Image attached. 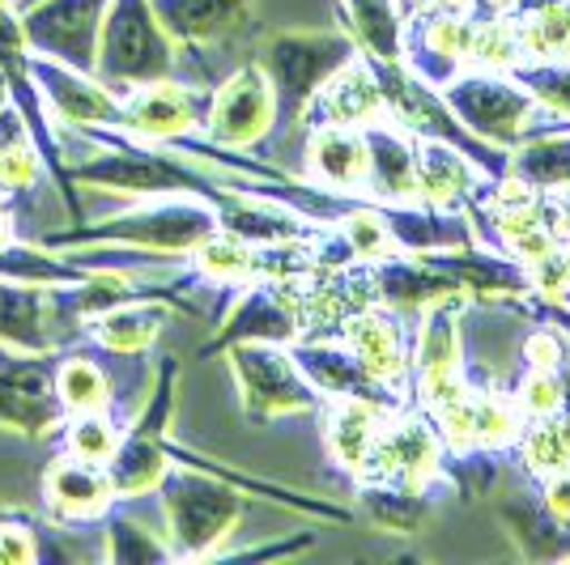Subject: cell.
Here are the masks:
<instances>
[{
  "instance_id": "484cf974",
  "label": "cell",
  "mask_w": 570,
  "mask_h": 565,
  "mask_svg": "<svg viewBox=\"0 0 570 565\" xmlns=\"http://www.w3.org/2000/svg\"><path fill=\"white\" fill-rule=\"evenodd\" d=\"M307 184L336 196H362L366 188V132L345 123L307 128Z\"/></svg>"
},
{
  "instance_id": "30bf717a",
  "label": "cell",
  "mask_w": 570,
  "mask_h": 565,
  "mask_svg": "<svg viewBox=\"0 0 570 565\" xmlns=\"http://www.w3.org/2000/svg\"><path fill=\"white\" fill-rule=\"evenodd\" d=\"M460 310H464V294L439 298L417 310L422 324L409 336V391H413V404L426 413L469 391L464 361H460Z\"/></svg>"
},
{
  "instance_id": "f546056e",
  "label": "cell",
  "mask_w": 570,
  "mask_h": 565,
  "mask_svg": "<svg viewBox=\"0 0 570 565\" xmlns=\"http://www.w3.org/2000/svg\"><path fill=\"white\" fill-rule=\"evenodd\" d=\"M345 34L380 72L404 69V4L401 0H336Z\"/></svg>"
},
{
  "instance_id": "3957f363",
  "label": "cell",
  "mask_w": 570,
  "mask_h": 565,
  "mask_svg": "<svg viewBox=\"0 0 570 565\" xmlns=\"http://www.w3.org/2000/svg\"><path fill=\"white\" fill-rule=\"evenodd\" d=\"M154 494L163 497L170 557L179 562L217 557L222 544L235 536L238 518H243V497H247L235 480L209 468H191V464H170Z\"/></svg>"
},
{
  "instance_id": "c3c4849f",
  "label": "cell",
  "mask_w": 570,
  "mask_h": 565,
  "mask_svg": "<svg viewBox=\"0 0 570 565\" xmlns=\"http://www.w3.org/2000/svg\"><path fill=\"white\" fill-rule=\"evenodd\" d=\"M549 319H553V324H558V328L570 336V303H558V307H549Z\"/></svg>"
},
{
  "instance_id": "d6a6232c",
  "label": "cell",
  "mask_w": 570,
  "mask_h": 565,
  "mask_svg": "<svg viewBox=\"0 0 570 565\" xmlns=\"http://www.w3.org/2000/svg\"><path fill=\"white\" fill-rule=\"evenodd\" d=\"M507 175L537 191H562L570 188V123L558 132H537L520 141L507 153Z\"/></svg>"
},
{
  "instance_id": "d6986e66",
  "label": "cell",
  "mask_w": 570,
  "mask_h": 565,
  "mask_svg": "<svg viewBox=\"0 0 570 565\" xmlns=\"http://www.w3.org/2000/svg\"><path fill=\"white\" fill-rule=\"evenodd\" d=\"M392 119V107H387V90H383L380 69L357 51L350 65L341 69L315 90V98L303 111V123L315 128V123H345V128H371V123H383Z\"/></svg>"
},
{
  "instance_id": "8d00e7d4",
  "label": "cell",
  "mask_w": 570,
  "mask_h": 565,
  "mask_svg": "<svg viewBox=\"0 0 570 565\" xmlns=\"http://www.w3.org/2000/svg\"><path fill=\"white\" fill-rule=\"evenodd\" d=\"M515 450H520V464L537 480H546L553 472H570V417L553 413L541 422H528Z\"/></svg>"
},
{
  "instance_id": "6da1fadb",
  "label": "cell",
  "mask_w": 570,
  "mask_h": 565,
  "mask_svg": "<svg viewBox=\"0 0 570 565\" xmlns=\"http://www.w3.org/2000/svg\"><path fill=\"white\" fill-rule=\"evenodd\" d=\"M86 141L95 145L86 158L69 162L72 184L77 188H98V191H119V196H200L214 205L222 196V184L214 175H205L196 158H184L167 145L128 137L119 128H77Z\"/></svg>"
},
{
  "instance_id": "836d02e7",
  "label": "cell",
  "mask_w": 570,
  "mask_h": 565,
  "mask_svg": "<svg viewBox=\"0 0 570 565\" xmlns=\"http://www.w3.org/2000/svg\"><path fill=\"white\" fill-rule=\"evenodd\" d=\"M511 13L523 60H570V0H520Z\"/></svg>"
},
{
  "instance_id": "60d3db41",
  "label": "cell",
  "mask_w": 570,
  "mask_h": 565,
  "mask_svg": "<svg viewBox=\"0 0 570 565\" xmlns=\"http://www.w3.org/2000/svg\"><path fill=\"white\" fill-rule=\"evenodd\" d=\"M30 562H56V553L48 548V527L26 511H4L0 506V565Z\"/></svg>"
},
{
  "instance_id": "4316f807",
  "label": "cell",
  "mask_w": 570,
  "mask_h": 565,
  "mask_svg": "<svg viewBox=\"0 0 570 565\" xmlns=\"http://www.w3.org/2000/svg\"><path fill=\"white\" fill-rule=\"evenodd\" d=\"M170 303L163 298H128L116 307L95 310L81 324V340L95 345L98 354L111 357H141L149 354V345L163 336V324L170 319Z\"/></svg>"
},
{
  "instance_id": "b9f144b4",
  "label": "cell",
  "mask_w": 570,
  "mask_h": 565,
  "mask_svg": "<svg viewBox=\"0 0 570 565\" xmlns=\"http://www.w3.org/2000/svg\"><path fill=\"white\" fill-rule=\"evenodd\" d=\"M511 400L523 413V425L553 417V413H562V375L558 370H541V366H528L520 391Z\"/></svg>"
},
{
  "instance_id": "bcb514c9",
  "label": "cell",
  "mask_w": 570,
  "mask_h": 565,
  "mask_svg": "<svg viewBox=\"0 0 570 565\" xmlns=\"http://www.w3.org/2000/svg\"><path fill=\"white\" fill-rule=\"evenodd\" d=\"M553 200H558V217H562V235L570 238V188L553 191Z\"/></svg>"
},
{
  "instance_id": "1f68e13d",
  "label": "cell",
  "mask_w": 570,
  "mask_h": 565,
  "mask_svg": "<svg viewBox=\"0 0 570 565\" xmlns=\"http://www.w3.org/2000/svg\"><path fill=\"white\" fill-rule=\"evenodd\" d=\"M56 396L65 417L69 413H98V408H116V383L102 370V361L86 349L60 345L56 357Z\"/></svg>"
},
{
  "instance_id": "603a6c76",
  "label": "cell",
  "mask_w": 570,
  "mask_h": 565,
  "mask_svg": "<svg viewBox=\"0 0 570 565\" xmlns=\"http://www.w3.org/2000/svg\"><path fill=\"white\" fill-rule=\"evenodd\" d=\"M69 340L60 307H56V285H22L0 277V345L13 349H60Z\"/></svg>"
},
{
  "instance_id": "f6af8a7d",
  "label": "cell",
  "mask_w": 570,
  "mask_h": 565,
  "mask_svg": "<svg viewBox=\"0 0 570 565\" xmlns=\"http://www.w3.org/2000/svg\"><path fill=\"white\" fill-rule=\"evenodd\" d=\"M18 238V221H13V209L0 200V247H9Z\"/></svg>"
},
{
  "instance_id": "8fae6325",
  "label": "cell",
  "mask_w": 570,
  "mask_h": 565,
  "mask_svg": "<svg viewBox=\"0 0 570 565\" xmlns=\"http://www.w3.org/2000/svg\"><path fill=\"white\" fill-rule=\"evenodd\" d=\"M56 357L60 349H13L0 345V429L22 434L30 443L56 438L65 408L56 396Z\"/></svg>"
},
{
  "instance_id": "7dc6e473",
  "label": "cell",
  "mask_w": 570,
  "mask_h": 565,
  "mask_svg": "<svg viewBox=\"0 0 570 565\" xmlns=\"http://www.w3.org/2000/svg\"><path fill=\"white\" fill-rule=\"evenodd\" d=\"M558 375H562V413L570 417V354L562 357V366H558Z\"/></svg>"
},
{
  "instance_id": "4fadbf2b",
  "label": "cell",
  "mask_w": 570,
  "mask_h": 565,
  "mask_svg": "<svg viewBox=\"0 0 570 565\" xmlns=\"http://www.w3.org/2000/svg\"><path fill=\"white\" fill-rule=\"evenodd\" d=\"M303 336V315H298V277H261L243 285L235 307L226 310L222 328L209 345H200V357L226 354L238 340H273V345H294Z\"/></svg>"
},
{
  "instance_id": "cb8c5ba5",
  "label": "cell",
  "mask_w": 570,
  "mask_h": 565,
  "mask_svg": "<svg viewBox=\"0 0 570 565\" xmlns=\"http://www.w3.org/2000/svg\"><path fill=\"white\" fill-rule=\"evenodd\" d=\"M380 212L396 251H409V256L455 251V247H473L476 242L464 209H434L422 200H383Z\"/></svg>"
},
{
  "instance_id": "277c9868",
  "label": "cell",
  "mask_w": 570,
  "mask_h": 565,
  "mask_svg": "<svg viewBox=\"0 0 570 565\" xmlns=\"http://www.w3.org/2000/svg\"><path fill=\"white\" fill-rule=\"evenodd\" d=\"M0 81H4L9 102L18 107V116L26 119V132L35 137V149L43 158V170L51 175L65 209H69V221H86V209H81V196H77V184H72L69 170V153H65V137H60L48 102H43V90L35 81V51L26 48L13 0H0Z\"/></svg>"
},
{
  "instance_id": "2e32d148",
  "label": "cell",
  "mask_w": 570,
  "mask_h": 565,
  "mask_svg": "<svg viewBox=\"0 0 570 565\" xmlns=\"http://www.w3.org/2000/svg\"><path fill=\"white\" fill-rule=\"evenodd\" d=\"M336 340L380 378L383 387L413 400V391H409V328H404L401 310L383 307V303H362L341 319Z\"/></svg>"
},
{
  "instance_id": "d590c367",
  "label": "cell",
  "mask_w": 570,
  "mask_h": 565,
  "mask_svg": "<svg viewBox=\"0 0 570 565\" xmlns=\"http://www.w3.org/2000/svg\"><path fill=\"white\" fill-rule=\"evenodd\" d=\"M60 450L65 455H77V459H90V464H102L116 455L119 438H124V422H119L116 408H98V413H69L60 429Z\"/></svg>"
},
{
  "instance_id": "ba28073f",
  "label": "cell",
  "mask_w": 570,
  "mask_h": 565,
  "mask_svg": "<svg viewBox=\"0 0 570 565\" xmlns=\"http://www.w3.org/2000/svg\"><path fill=\"white\" fill-rule=\"evenodd\" d=\"M175 396H179V361L163 357L158 370H154V383H149L145 408L132 422H124V438H119L116 455L107 459V472H111V485H116L119 502L154 494L163 472L170 468L167 443L170 422H175Z\"/></svg>"
},
{
  "instance_id": "52a82bcc",
  "label": "cell",
  "mask_w": 570,
  "mask_h": 565,
  "mask_svg": "<svg viewBox=\"0 0 570 565\" xmlns=\"http://www.w3.org/2000/svg\"><path fill=\"white\" fill-rule=\"evenodd\" d=\"M357 56V43L345 30H282L261 48L256 65L264 69L273 98H277V123L294 128L315 90L333 77L341 65Z\"/></svg>"
},
{
  "instance_id": "681fc988",
  "label": "cell",
  "mask_w": 570,
  "mask_h": 565,
  "mask_svg": "<svg viewBox=\"0 0 570 565\" xmlns=\"http://www.w3.org/2000/svg\"><path fill=\"white\" fill-rule=\"evenodd\" d=\"M0 102H9V95H4V81H0Z\"/></svg>"
},
{
  "instance_id": "5bb4252c",
  "label": "cell",
  "mask_w": 570,
  "mask_h": 565,
  "mask_svg": "<svg viewBox=\"0 0 570 565\" xmlns=\"http://www.w3.org/2000/svg\"><path fill=\"white\" fill-rule=\"evenodd\" d=\"M102 13L107 0H35L18 9V22L26 48L35 56L60 60L77 72H95Z\"/></svg>"
},
{
  "instance_id": "ab89813d",
  "label": "cell",
  "mask_w": 570,
  "mask_h": 565,
  "mask_svg": "<svg viewBox=\"0 0 570 565\" xmlns=\"http://www.w3.org/2000/svg\"><path fill=\"white\" fill-rule=\"evenodd\" d=\"M119 506H124V502H119ZM119 506L102 518V527H107V562H116V565L170 562V544L158 541L149 527L132 523L128 515H119Z\"/></svg>"
},
{
  "instance_id": "9c48e42d",
  "label": "cell",
  "mask_w": 570,
  "mask_h": 565,
  "mask_svg": "<svg viewBox=\"0 0 570 565\" xmlns=\"http://www.w3.org/2000/svg\"><path fill=\"white\" fill-rule=\"evenodd\" d=\"M230 357V375H235L243 417L256 425L282 422L294 413H315L320 391L311 387V378L298 370V361L289 354V345L273 340H238L226 349Z\"/></svg>"
},
{
  "instance_id": "f35d334b",
  "label": "cell",
  "mask_w": 570,
  "mask_h": 565,
  "mask_svg": "<svg viewBox=\"0 0 570 565\" xmlns=\"http://www.w3.org/2000/svg\"><path fill=\"white\" fill-rule=\"evenodd\" d=\"M511 72L546 116L570 123V60H523Z\"/></svg>"
},
{
  "instance_id": "4dcf8cb0",
  "label": "cell",
  "mask_w": 570,
  "mask_h": 565,
  "mask_svg": "<svg viewBox=\"0 0 570 565\" xmlns=\"http://www.w3.org/2000/svg\"><path fill=\"white\" fill-rule=\"evenodd\" d=\"M43 175L48 170L35 149V137L26 132V119L13 102H0V200L13 209L22 196L39 188Z\"/></svg>"
},
{
  "instance_id": "74e56055",
  "label": "cell",
  "mask_w": 570,
  "mask_h": 565,
  "mask_svg": "<svg viewBox=\"0 0 570 565\" xmlns=\"http://www.w3.org/2000/svg\"><path fill=\"white\" fill-rule=\"evenodd\" d=\"M366 515L375 518L387 532H417L430 515L426 489H409L396 480H371V485H357Z\"/></svg>"
},
{
  "instance_id": "7bdbcfd3",
  "label": "cell",
  "mask_w": 570,
  "mask_h": 565,
  "mask_svg": "<svg viewBox=\"0 0 570 565\" xmlns=\"http://www.w3.org/2000/svg\"><path fill=\"white\" fill-rule=\"evenodd\" d=\"M523 354H528V366H541V370H558V366H562V357H567L570 349H567V340H562L558 331L541 328V331H532V336H528Z\"/></svg>"
},
{
  "instance_id": "44dd1931",
  "label": "cell",
  "mask_w": 570,
  "mask_h": 565,
  "mask_svg": "<svg viewBox=\"0 0 570 565\" xmlns=\"http://www.w3.org/2000/svg\"><path fill=\"white\" fill-rule=\"evenodd\" d=\"M289 354H294L298 370L311 378V387H315L320 396H354V400H375V404H383V408L413 404V400H404V396H396L392 387H383L380 378L371 375L341 340L298 336V340L289 345Z\"/></svg>"
},
{
  "instance_id": "7402d4cb",
  "label": "cell",
  "mask_w": 570,
  "mask_h": 565,
  "mask_svg": "<svg viewBox=\"0 0 570 565\" xmlns=\"http://www.w3.org/2000/svg\"><path fill=\"white\" fill-rule=\"evenodd\" d=\"M320 425H324V450L341 472L362 476L371 464V450L380 443L383 422L396 413V408H383L375 400H354V396H324L320 400Z\"/></svg>"
},
{
  "instance_id": "83f0119b",
  "label": "cell",
  "mask_w": 570,
  "mask_h": 565,
  "mask_svg": "<svg viewBox=\"0 0 570 565\" xmlns=\"http://www.w3.org/2000/svg\"><path fill=\"white\" fill-rule=\"evenodd\" d=\"M366 132V200H413V158L417 132H409L401 119H383L362 128Z\"/></svg>"
},
{
  "instance_id": "ee69618b",
  "label": "cell",
  "mask_w": 570,
  "mask_h": 565,
  "mask_svg": "<svg viewBox=\"0 0 570 565\" xmlns=\"http://www.w3.org/2000/svg\"><path fill=\"white\" fill-rule=\"evenodd\" d=\"M541 497H546V515L570 532V472H553L541 480Z\"/></svg>"
},
{
  "instance_id": "e0dca14e",
  "label": "cell",
  "mask_w": 570,
  "mask_h": 565,
  "mask_svg": "<svg viewBox=\"0 0 570 565\" xmlns=\"http://www.w3.org/2000/svg\"><path fill=\"white\" fill-rule=\"evenodd\" d=\"M494 175L476 162L469 149L443 141V137H417L413 158V200L434 209H464L473 212Z\"/></svg>"
},
{
  "instance_id": "e575fe53",
  "label": "cell",
  "mask_w": 570,
  "mask_h": 565,
  "mask_svg": "<svg viewBox=\"0 0 570 565\" xmlns=\"http://www.w3.org/2000/svg\"><path fill=\"white\" fill-rule=\"evenodd\" d=\"M469 434H473V450L515 447L523 434V413L511 396L469 383Z\"/></svg>"
},
{
  "instance_id": "d4e9b609",
  "label": "cell",
  "mask_w": 570,
  "mask_h": 565,
  "mask_svg": "<svg viewBox=\"0 0 570 565\" xmlns=\"http://www.w3.org/2000/svg\"><path fill=\"white\" fill-rule=\"evenodd\" d=\"M149 4L179 51L217 48L252 22V0H149Z\"/></svg>"
},
{
  "instance_id": "8992f818",
  "label": "cell",
  "mask_w": 570,
  "mask_h": 565,
  "mask_svg": "<svg viewBox=\"0 0 570 565\" xmlns=\"http://www.w3.org/2000/svg\"><path fill=\"white\" fill-rule=\"evenodd\" d=\"M179 69V48L170 43L149 0H107L102 30H98V65L95 77L107 81L116 95L163 81Z\"/></svg>"
},
{
  "instance_id": "7c38bea8",
  "label": "cell",
  "mask_w": 570,
  "mask_h": 565,
  "mask_svg": "<svg viewBox=\"0 0 570 565\" xmlns=\"http://www.w3.org/2000/svg\"><path fill=\"white\" fill-rule=\"evenodd\" d=\"M277 123V98L256 60L238 65L217 90H209V111L200 123V137L217 149L247 153L273 132Z\"/></svg>"
},
{
  "instance_id": "ffe728a7",
  "label": "cell",
  "mask_w": 570,
  "mask_h": 565,
  "mask_svg": "<svg viewBox=\"0 0 570 565\" xmlns=\"http://www.w3.org/2000/svg\"><path fill=\"white\" fill-rule=\"evenodd\" d=\"M35 81L43 90V102H48L51 119H60L65 128H119L124 123V107H119V95L98 81L95 72H77L60 60H48V56H35Z\"/></svg>"
},
{
  "instance_id": "ac0fdd59",
  "label": "cell",
  "mask_w": 570,
  "mask_h": 565,
  "mask_svg": "<svg viewBox=\"0 0 570 565\" xmlns=\"http://www.w3.org/2000/svg\"><path fill=\"white\" fill-rule=\"evenodd\" d=\"M39 494H43V511L60 527H90V523H102L119 506L111 472L102 464H90V459L65 455V450L43 468Z\"/></svg>"
},
{
  "instance_id": "f1b7e54d",
  "label": "cell",
  "mask_w": 570,
  "mask_h": 565,
  "mask_svg": "<svg viewBox=\"0 0 570 565\" xmlns=\"http://www.w3.org/2000/svg\"><path fill=\"white\" fill-rule=\"evenodd\" d=\"M184 259H188V272L179 277L184 285H209V289L238 294L243 285L264 277V242H247L230 230L205 235Z\"/></svg>"
},
{
  "instance_id": "9a60e30c",
  "label": "cell",
  "mask_w": 570,
  "mask_h": 565,
  "mask_svg": "<svg viewBox=\"0 0 570 565\" xmlns=\"http://www.w3.org/2000/svg\"><path fill=\"white\" fill-rule=\"evenodd\" d=\"M119 107H124L119 132L154 145H170L179 137L200 132L205 111H209V90H196V86H184L175 77H163V81H145V86L124 90Z\"/></svg>"
},
{
  "instance_id": "5b68a950",
  "label": "cell",
  "mask_w": 570,
  "mask_h": 565,
  "mask_svg": "<svg viewBox=\"0 0 570 565\" xmlns=\"http://www.w3.org/2000/svg\"><path fill=\"white\" fill-rule=\"evenodd\" d=\"M443 107L455 116L464 132L494 149H515L520 141L546 132L537 119L546 116L532 95L515 81V72H490V69H460L439 86Z\"/></svg>"
},
{
  "instance_id": "f907efd6",
  "label": "cell",
  "mask_w": 570,
  "mask_h": 565,
  "mask_svg": "<svg viewBox=\"0 0 570 565\" xmlns=\"http://www.w3.org/2000/svg\"><path fill=\"white\" fill-rule=\"evenodd\" d=\"M26 4H35V0H22V4H18V9H26Z\"/></svg>"
},
{
  "instance_id": "7a4b0ae2",
  "label": "cell",
  "mask_w": 570,
  "mask_h": 565,
  "mask_svg": "<svg viewBox=\"0 0 570 565\" xmlns=\"http://www.w3.org/2000/svg\"><path fill=\"white\" fill-rule=\"evenodd\" d=\"M217 230V212L200 196H145L141 205L111 212L102 221H72L69 230H51L39 242L56 251L77 247H119L149 256L184 259L205 235Z\"/></svg>"
}]
</instances>
